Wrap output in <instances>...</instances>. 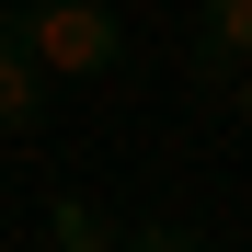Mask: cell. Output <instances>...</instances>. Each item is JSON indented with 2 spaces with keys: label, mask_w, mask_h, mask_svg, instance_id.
I'll return each instance as SVG.
<instances>
[{
  "label": "cell",
  "mask_w": 252,
  "mask_h": 252,
  "mask_svg": "<svg viewBox=\"0 0 252 252\" xmlns=\"http://www.w3.org/2000/svg\"><path fill=\"white\" fill-rule=\"evenodd\" d=\"M12 34H23V58L46 69V80H103L126 58V23L103 12V0H23Z\"/></svg>",
  "instance_id": "obj_1"
},
{
  "label": "cell",
  "mask_w": 252,
  "mask_h": 252,
  "mask_svg": "<svg viewBox=\"0 0 252 252\" xmlns=\"http://www.w3.org/2000/svg\"><path fill=\"white\" fill-rule=\"evenodd\" d=\"M46 92L58 80L23 58V34H12V12H0V138H46Z\"/></svg>",
  "instance_id": "obj_2"
},
{
  "label": "cell",
  "mask_w": 252,
  "mask_h": 252,
  "mask_svg": "<svg viewBox=\"0 0 252 252\" xmlns=\"http://www.w3.org/2000/svg\"><path fill=\"white\" fill-rule=\"evenodd\" d=\"M195 34L218 69H252V0H195Z\"/></svg>",
  "instance_id": "obj_3"
},
{
  "label": "cell",
  "mask_w": 252,
  "mask_h": 252,
  "mask_svg": "<svg viewBox=\"0 0 252 252\" xmlns=\"http://www.w3.org/2000/svg\"><path fill=\"white\" fill-rule=\"evenodd\" d=\"M46 241L58 252H115V218H103L92 195H46Z\"/></svg>",
  "instance_id": "obj_4"
},
{
  "label": "cell",
  "mask_w": 252,
  "mask_h": 252,
  "mask_svg": "<svg viewBox=\"0 0 252 252\" xmlns=\"http://www.w3.org/2000/svg\"><path fill=\"white\" fill-rule=\"evenodd\" d=\"M115 252H206L195 229H115Z\"/></svg>",
  "instance_id": "obj_5"
},
{
  "label": "cell",
  "mask_w": 252,
  "mask_h": 252,
  "mask_svg": "<svg viewBox=\"0 0 252 252\" xmlns=\"http://www.w3.org/2000/svg\"><path fill=\"white\" fill-rule=\"evenodd\" d=\"M241 126H252V92H241Z\"/></svg>",
  "instance_id": "obj_6"
}]
</instances>
